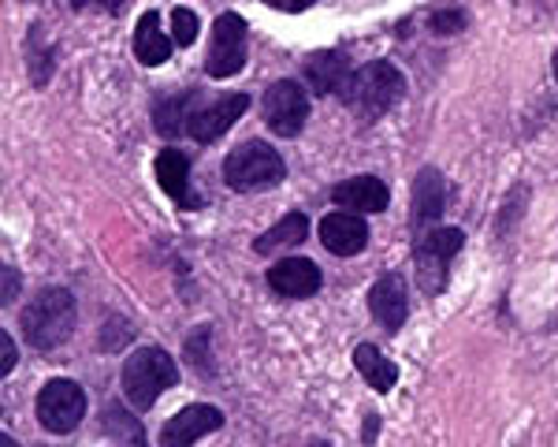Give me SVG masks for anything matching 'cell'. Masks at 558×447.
<instances>
[{
    "label": "cell",
    "mask_w": 558,
    "mask_h": 447,
    "mask_svg": "<svg viewBox=\"0 0 558 447\" xmlns=\"http://www.w3.org/2000/svg\"><path fill=\"white\" fill-rule=\"evenodd\" d=\"M197 31H202V26H197V15L191 12V8H175L172 12V41L186 49V45L197 41Z\"/></svg>",
    "instance_id": "cell-22"
},
{
    "label": "cell",
    "mask_w": 558,
    "mask_h": 447,
    "mask_svg": "<svg viewBox=\"0 0 558 447\" xmlns=\"http://www.w3.org/2000/svg\"><path fill=\"white\" fill-rule=\"evenodd\" d=\"M23 336L38 351H57L68 343L71 328H75V294L68 288H41L20 313Z\"/></svg>",
    "instance_id": "cell-1"
},
{
    "label": "cell",
    "mask_w": 558,
    "mask_h": 447,
    "mask_svg": "<svg viewBox=\"0 0 558 447\" xmlns=\"http://www.w3.org/2000/svg\"><path fill=\"white\" fill-rule=\"evenodd\" d=\"M265 120L279 138H294L310 120V97L294 78H279L265 94Z\"/></svg>",
    "instance_id": "cell-8"
},
{
    "label": "cell",
    "mask_w": 558,
    "mask_h": 447,
    "mask_svg": "<svg viewBox=\"0 0 558 447\" xmlns=\"http://www.w3.org/2000/svg\"><path fill=\"white\" fill-rule=\"evenodd\" d=\"M305 231H310V220H305V213H287V217L276 224V228H268L265 235L257 239L254 250H257V254H279V250H287V246L305 243Z\"/></svg>",
    "instance_id": "cell-20"
},
{
    "label": "cell",
    "mask_w": 558,
    "mask_h": 447,
    "mask_svg": "<svg viewBox=\"0 0 558 447\" xmlns=\"http://www.w3.org/2000/svg\"><path fill=\"white\" fill-rule=\"evenodd\" d=\"M368 310L373 317L380 321L387 333H399L407 325V313H410V291H407V280L399 273H387L380 280L373 283L368 291Z\"/></svg>",
    "instance_id": "cell-11"
},
{
    "label": "cell",
    "mask_w": 558,
    "mask_h": 447,
    "mask_svg": "<svg viewBox=\"0 0 558 447\" xmlns=\"http://www.w3.org/2000/svg\"><path fill=\"white\" fill-rule=\"evenodd\" d=\"M268 288L283 299H310L320 291V268L310 257H283L279 265L268 268Z\"/></svg>",
    "instance_id": "cell-13"
},
{
    "label": "cell",
    "mask_w": 558,
    "mask_h": 447,
    "mask_svg": "<svg viewBox=\"0 0 558 447\" xmlns=\"http://www.w3.org/2000/svg\"><path fill=\"white\" fill-rule=\"evenodd\" d=\"M0 447H20V444H15L12 436H0Z\"/></svg>",
    "instance_id": "cell-29"
},
{
    "label": "cell",
    "mask_w": 558,
    "mask_h": 447,
    "mask_svg": "<svg viewBox=\"0 0 558 447\" xmlns=\"http://www.w3.org/2000/svg\"><path fill=\"white\" fill-rule=\"evenodd\" d=\"M0 347H4V365H0V370H4V377H8V373H12L15 370V358H20V354H15V343H12V336H0Z\"/></svg>",
    "instance_id": "cell-25"
},
{
    "label": "cell",
    "mask_w": 558,
    "mask_h": 447,
    "mask_svg": "<svg viewBox=\"0 0 558 447\" xmlns=\"http://www.w3.org/2000/svg\"><path fill=\"white\" fill-rule=\"evenodd\" d=\"M246 109H250L246 94H231V97H220V101H213V105H202V109H194L191 123H186V134H191L194 142H202V146H209V142L220 138L223 131L235 128V120H242V112Z\"/></svg>",
    "instance_id": "cell-9"
},
{
    "label": "cell",
    "mask_w": 558,
    "mask_h": 447,
    "mask_svg": "<svg viewBox=\"0 0 558 447\" xmlns=\"http://www.w3.org/2000/svg\"><path fill=\"white\" fill-rule=\"evenodd\" d=\"M220 425H223V410L194 402V407H183L172 422L160 428V447H191L205 433H216Z\"/></svg>",
    "instance_id": "cell-10"
},
{
    "label": "cell",
    "mask_w": 558,
    "mask_h": 447,
    "mask_svg": "<svg viewBox=\"0 0 558 447\" xmlns=\"http://www.w3.org/2000/svg\"><path fill=\"white\" fill-rule=\"evenodd\" d=\"M283 176H287L283 157H279L272 146H265V142H246V146L231 149V154L223 157V183L239 194L268 191V186H276Z\"/></svg>",
    "instance_id": "cell-4"
},
{
    "label": "cell",
    "mask_w": 558,
    "mask_h": 447,
    "mask_svg": "<svg viewBox=\"0 0 558 447\" xmlns=\"http://www.w3.org/2000/svg\"><path fill=\"white\" fill-rule=\"evenodd\" d=\"M15 291H20V273H15V268H4V306L15 299Z\"/></svg>",
    "instance_id": "cell-27"
},
{
    "label": "cell",
    "mask_w": 558,
    "mask_h": 447,
    "mask_svg": "<svg viewBox=\"0 0 558 447\" xmlns=\"http://www.w3.org/2000/svg\"><path fill=\"white\" fill-rule=\"evenodd\" d=\"M376 422H380V418L368 414V422H365V444H373V436H376Z\"/></svg>",
    "instance_id": "cell-28"
},
{
    "label": "cell",
    "mask_w": 558,
    "mask_h": 447,
    "mask_svg": "<svg viewBox=\"0 0 558 447\" xmlns=\"http://www.w3.org/2000/svg\"><path fill=\"white\" fill-rule=\"evenodd\" d=\"M465 26V12H436L432 15V31L436 34H458Z\"/></svg>",
    "instance_id": "cell-23"
},
{
    "label": "cell",
    "mask_w": 558,
    "mask_h": 447,
    "mask_svg": "<svg viewBox=\"0 0 558 447\" xmlns=\"http://www.w3.org/2000/svg\"><path fill=\"white\" fill-rule=\"evenodd\" d=\"M555 78H558V52H555Z\"/></svg>",
    "instance_id": "cell-30"
},
{
    "label": "cell",
    "mask_w": 558,
    "mask_h": 447,
    "mask_svg": "<svg viewBox=\"0 0 558 447\" xmlns=\"http://www.w3.org/2000/svg\"><path fill=\"white\" fill-rule=\"evenodd\" d=\"M350 64H347V57L339 49H328V52H317V57L305 64V83H310L317 94H343L347 83H350Z\"/></svg>",
    "instance_id": "cell-16"
},
{
    "label": "cell",
    "mask_w": 558,
    "mask_h": 447,
    "mask_svg": "<svg viewBox=\"0 0 558 447\" xmlns=\"http://www.w3.org/2000/svg\"><path fill=\"white\" fill-rule=\"evenodd\" d=\"M86 418V391L75 380H49L38 391V422L49 433L64 436Z\"/></svg>",
    "instance_id": "cell-6"
},
{
    "label": "cell",
    "mask_w": 558,
    "mask_h": 447,
    "mask_svg": "<svg viewBox=\"0 0 558 447\" xmlns=\"http://www.w3.org/2000/svg\"><path fill=\"white\" fill-rule=\"evenodd\" d=\"M313 447H331V444H313Z\"/></svg>",
    "instance_id": "cell-31"
},
{
    "label": "cell",
    "mask_w": 558,
    "mask_h": 447,
    "mask_svg": "<svg viewBox=\"0 0 558 447\" xmlns=\"http://www.w3.org/2000/svg\"><path fill=\"white\" fill-rule=\"evenodd\" d=\"M175 384L179 365L165 347H142L123 362V396H128L134 410H149Z\"/></svg>",
    "instance_id": "cell-3"
},
{
    "label": "cell",
    "mask_w": 558,
    "mask_h": 447,
    "mask_svg": "<svg viewBox=\"0 0 558 447\" xmlns=\"http://www.w3.org/2000/svg\"><path fill=\"white\" fill-rule=\"evenodd\" d=\"M265 4L279 8V12H305V8H313L317 0H265Z\"/></svg>",
    "instance_id": "cell-26"
},
{
    "label": "cell",
    "mask_w": 558,
    "mask_h": 447,
    "mask_svg": "<svg viewBox=\"0 0 558 447\" xmlns=\"http://www.w3.org/2000/svg\"><path fill=\"white\" fill-rule=\"evenodd\" d=\"M157 179H160V191H165L179 209H202V198L191 191V157H186L183 149H160Z\"/></svg>",
    "instance_id": "cell-14"
},
{
    "label": "cell",
    "mask_w": 558,
    "mask_h": 447,
    "mask_svg": "<svg viewBox=\"0 0 558 447\" xmlns=\"http://www.w3.org/2000/svg\"><path fill=\"white\" fill-rule=\"evenodd\" d=\"M447 209V179L436 168H421V176L413 179V217L417 224L439 220Z\"/></svg>",
    "instance_id": "cell-17"
},
{
    "label": "cell",
    "mask_w": 558,
    "mask_h": 447,
    "mask_svg": "<svg viewBox=\"0 0 558 447\" xmlns=\"http://www.w3.org/2000/svg\"><path fill=\"white\" fill-rule=\"evenodd\" d=\"M191 101H194V89H186V94L172 97V101H165L157 109V131L165 134V138H179V134L186 131V123H191Z\"/></svg>",
    "instance_id": "cell-21"
},
{
    "label": "cell",
    "mask_w": 558,
    "mask_h": 447,
    "mask_svg": "<svg viewBox=\"0 0 558 447\" xmlns=\"http://www.w3.org/2000/svg\"><path fill=\"white\" fill-rule=\"evenodd\" d=\"M320 243L324 250H331L336 257H354L368 246V224L357 213H328L320 220Z\"/></svg>",
    "instance_id": "cell-12"
},
{
    "label": "cell",
    "mask_w": 558,
    "mask_h": 447,
    "mask_svg": "<svg viewBox=\"0 0 558 447\" xmlns=\"http://www.w3.org/2000/svg\"><path fill=\"white\" fill-rule=\"evenodd\" d=\"M331 202L347 213H384L387 202H391V191H387V183L376 176H354V179H343V183L331 191Z\"/></svg>",
    "instance_id": "cell-15"
},
{
    "label": "cell",
    "mask_w": 558,
    "mask_h": 447,
    "mask_svg": "<svg viewBox=\"0 0 558 447\" xmlns=\"http://www.w3.org/2000/svg\"><path fill=\"white\" fill-rule=\"evenodd\" d=\"M465 235L458 228H436L428 231L425 239H417V250H413V262H417V280L421 288L428 294L444 291L447 283V265H451V257L462 250Z\"/></svg>",
    "instance_id": "cell-7"
},
{
    "label": "cell",
    "mask_w": 558,
    "mask_h": 447,
    "mask_svg": "<svg viewBox=\"0 0 558 447\" xmlns=\"http://www.w3.org/2000/svg\"><path fill=\"white\" fill-rule=\"evenodd\" d=\"M172 45L175 41L160 31V15L157 12H146L138 20V26H134V57H138L146 68L165 64V60L172 57Z\"/></svg>",
    "instance_id": "cell-18"
},
{
    "label": "cell",
    "mask_w": 558,
    "mask_h": 447,
    "mask_svg": "<svg viewBox=\"0 0 558 447\" xmlns=\"http://www.w3.org/2000/svg\"><path fill=\"white\" fill-rule=\"evenodd\" d=\"M246 68V20L235 12H223L213 23L209 57H205V71L209 78H231Z\"/></svg>",
    "instance_id": "cell-5"
},
{
    "label": "cell",
    "mask_w": 558,
    "mask_h": 447,
    "mask_svg": "<svg viewBox=\"0 0 558 447\" xmlns=\"http://www.w3.org/2000/svg\"><path fill=\"white\" fill-rule=\"evenodd\" d=\"M354 365H357V373L365 377L368 388L380 391V396H387V391L395 388V380H399V370H395V362H387V358L376 351L373 343H357L354 347Z\"/></svg>",
    "instance_id": "cell-19"
},
{
    "label": "cell",
    "mask_w": 558,
    "mask_h": 447,
    "mask_svg": "<svg viewBox=\"0 0 558 447\" xmlns=\"http://www.w3.org/2000/svg\"><path fill=\"white\" fill-rule=\"evenodd\" d=\"M402 94H407L402 71L395 64H387V60H373V64L357 68L354 75H350V83L339 97H343V105L350 112L362 116L365 123H373V120H380L384 112H391Z\"/></svg>",
    "instance_id": "cell-2"
},
{
    "label": "cell",
    "mask_w": 558,
    "mask_h": 447,
    "mask_svg": "<svg viewBox=\"0 0 558 447\" xmlns=\"http://www.w3.org/2000/svg\"><path fill=\"white\" fill-rule=\"evenodd\" d=\"M71 8L75 12H86V8H97V12H105V15H116L123 8V0H71Z\"/></svg>",
    "instance_id": "cell-24"
}]
</instances>
